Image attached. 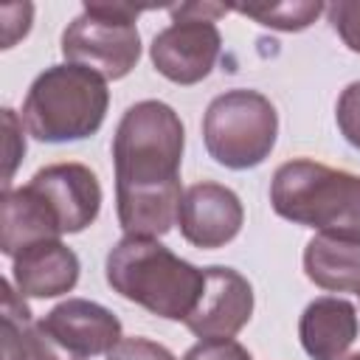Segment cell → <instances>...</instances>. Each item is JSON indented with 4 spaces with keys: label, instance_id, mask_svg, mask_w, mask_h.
<instances>
[{
    "label": "cell",
    "instance_id": "cell-1",
    "mask_svg": "<svg viewBox=\"0 0 360 360\" xmlns=\"http://www.w3.org/2000/svg\"><path fill=\"white\" fill-rule=\"evenodd\" d=\"M186 129L180 115L146 98L121 115L112 135L115 208L127 236H163L180 214V163Z\"/></svg>",
    "mask_w": 360,
    "mask_h": 360
},
{
    "label": "cell",
    "instance_id": "cell-2",
    "mask_svg": "<svg viewBox=\"0 0 360 360\" xmlns=\"http://www.w3.org/2000/svg\"><path fill=\"white\" fill-rule=\"evenodd\" d=\"M104 273L121 298L166 321H186L205 281V270L174 256L152 236L118 239L107 253Z\"/></svg>",
    "mask_w": 360,
    "mask_h": 360
},
{
    "label": "cell",
    "instance_id": "cell-3",
    "mask_svg": "<svg viewBox=\"0 0 360 360\" xmlns=\"http://www.w3.org/2000/svg\"><path fill=\"white\" fill-rule=\"evenodd\" d=\"M270 202L281 219L360 242V174L307 158L287 160L270 180Z\"/></svg>",
    "mask_w": 360,
    "mask_h": 360
},
{
    "label": "cell",
    "instance_id": "cell-4",
    "mask_svg": "<svg viewBox=\"0 0 360 360\" xmlns=\"http://www.w3.org/2000/svg\"><path fill=\"white\" fill-rule=\"evenodd\" d=\"M107 79L82 65H51L28 87L22 124L42 143H68L96 135L107 118Z\"/></svg>",
    "mask_w": 360,
    "mask_h": 360
},
{
    "label": "cell",
    "instance_id": "cell-5",
    "mask_svg": "<svg viewBox=\"0 0 360 360\" xmlns=\"http://www.w3.org/2000/svg\"><path fill=\"white\" fill-rule=\"evenodd\" d=\"M276 135L278 112L259 90H225L202 115V141L208 155L233 172L264 163L276 146Z\"/></svg>",
    "mask_w": 360,
    "mask_h": 360
},
{
    "label": "cell",
    "instance_id": "cell-6",
    "mask_svg": "<svg viewBox=\"0 0 360 360\" xmlns=\"http://www.w3.org/2000/svg\"><path fill=\"white\" fill-rule=\"evenodd\" d=\"M141 11V6L127 3H84L62 34V56L107 82L124 79L141 59V34L135 28Z\"/></svg>",
    "mask_w": 360,
    "mask_h": 360
},
{
    "label": "cell",
    "instance_id": "cell-7",
    "mask_svg": "<svg viewBox=\"0 0 360 360\" xmlns=\"http://www.w3.org/2000/svg\"><path fill=\"white\" fill-rule=\"evenodd\" d=\"M172 25L155 34L149 45V59L155 70L174 84H197L202 82L222 51V37L214 20L228 14L225 6L214 3H186L172 6Z\"/></svg>",
    "mask_w": 360,
    "mask_h": 360
},
{
    "label": "cell",
    "instance_id": "cell-8",
    "mask_svg": "<svg viewBox=\"0 0 360 360\" xmlns=\"http://www.w3.org/2000/svg\"><path fill=\"white\" fill-rule=\"evenodd\" d=\"M202 270H205L202 292L183 323L200 340H228L253 315V287L233 267L214 264Z\"/></svg>",
    "mask_w": 360,
    "mask_h": 360
},
{
    "label": "cell",
    "instance_id": "cell-9",
    "mask_svg": "<svg viewBox=\"0 0 360 360\" xmlns=\"http://www.w3.org/2000/svg\"><path fill=\"white\" fill-rule=\"evenodd\" d=\"M28 188L45 202L62 233H79L98 217L101 186L84 163H51L28 180Z\"/></svg>",
    "mask_w": 360,
    "mask_h": 360
},
{
    "label": "cell",
    "instance_id": "cell-10",
    "mask_svg": "<svg viewBox=\"0 0 360 360\" xmlns=\"http://www.w3.org/2000/svg\"><path fill=\"white\" fill-rule=\"evenodd\" d=\"M242 222H245L242 200L228 186L202 180L183 191L177 225L188 245L202 250L225 248L231 239H236Z\"/></svg>",
    "mask_w": 360,
    "mask_h": 360
},
{
    "label": "cell",
    "instance_id": "cell-11",
    "mask_svg": "<svg viewBox=\"0 0 360 360\" xmlns=\"http://www.w3.org/2000/svg\"><path fill=\"white\" fill-rule=\"evenodd\" d=\"M37 323L51 340L76 357L110 354L124 340L121 321L107 307L87 298H68Z\"/></svg>",
    "mask_w": 360,
    "mask_h": 360
},
{
    "label": "cell",
    "instance_id": "cell-12",
    "mask_svg": "<svg viewBox=\"0 0 360 360\" xmlns=\"http://www.w3.org/2000/svg\"><path fill=\"white\" fill-rule=\"evenodd\" d=\"M79 270V256L62 239H45L11 259V284L22 298H56L76 287Z\"/></svg>",
    "mask_w": 360,
    "mask_h": 360
},
{
    "label": "cell",
    "instance_id": "cell-13",
    "mask_svg": "<svg viewBox=\"0 0 360 360\" xmlns=\"http://www.w3.org/2000/svg\"><path fill=\"white\" fill-rule=\"evenodd\" d=\"M357 309L338 295H321L307 304L298 321V338L312 360H343L357 338Z\"/></svg>",
    "mask_w": 360,
    "mask_h": 360
},
{
    "label": "cell",
    "instance_id": "cell-14",
    "mask_svg": "<svg viewBox=\"0 0 360 360\" xmlns=\"http://www.w3.org/2000/svg\"><path fill=\"white\" fill-rule=\"evenodd\" d=\"M0 250L6 256H17L28 245L45 239H62V231L45 202L28 188H3L0 197Z\"/></svg>",
    "mask_w": 360,
    "mask_h": 360
},
{
    "label": "cell",
    "instance_id": "cell-15",
    "mask_svg": "<svg viewBox=\"0 0 360 360\" xmlns=\"http://www.w3.org/2000/svg\"><path fill=\"white\" fill-rule=\"evenodd\" d=\"M3 360H84L51 340L11 281L3 284Z\"/></svg>",
    "mask_w": 360,
    "mask_h": 360
},
{
    "label": "cell",
    "instance_id": "cell-16",
    "mask_svg": "<svg viewBox=\"0 0 360 360\" xmlns=\"http://www.w3.org/2000/svg\"><path fill=\"white\" fill-rule=\"evenodd\" d=\"M304 273L321 290L360 295V242L315 233L304 248Z\"/></svg>",
    "mask_w": 360,
    "mask_h": 360
},
{
    "label": "cell",
    "instance_id": "cell-17",
    "mask_svg": "<svg viewBox=\"0 0 360 360\" xmlns=\"http://www.w3.org/2000/svg\"><path fill=\"white\" fill-rule=\"evenodd\" d=\"M239 14L256 20L264 28H276V31H304L309 28L318 14L323 11V3H312V0H298V3H273V6H242L236 8Z\"/></svg>",
    "mask_w": 360,
    "mask_h": 360
},
{
    "label": "cell",
    "instance_id": "cell-18",
    "mask_svg": "<svg viewBox=\"0 0 360 360\" xmlns=\"http://www.w3.org/2000/svg\"><path fill=\"white\" fill-rule=\"evenodd\" d=\"M335 121H338V129L346 138V143L360 152V82L346 84L343 93L338 96Z\"/></svg>",
    "mask_w": 360,
    "mask_h": 360
},
{
    "label": "cell",
    "instance_id": "cell-19",
    "mask_svg": "<svg viewBox=\"0 0 360 360\" xmlns=\"http://www.w3.org/2000/svg\"><path fill=\"white\" fill-rule=\"evenodd\" d=\"M329 22L343 39V45L354 53H360V3L357 0H338L326 6Z\"/></svg>",
    "mask_w": 360,
    "mask_h": 360
},
{
    "label": "cell",
    "instance_id": "cell-20",
    "mask_svg": "<svg viewBox=\"0 0 360 360\" xmlns=\"http://www.w3.org/2000/svg\"><path fill=\"white\" fill-rule=\"evenodd\" d=\"M107 360H177L166 346L149 340V338H124Z\"/></svg>",
    "mask_w": 360,
    "mask_h": 360
},
{
    "label": "cell",
    "instance_id": "cell-21",
    "mask_svg": "<svg viewBox=\"0 0 360 360\" xmlns=\"http://www.w3.org/2000/svg\"><path fill=\"white\" fill-rule=\"evenodd\" d=\"M183 360H253V357L242 343L228 338V340H200L183 354Z\"/></svg>",
    "mask_w": 360,
    "mask_h": 360
},
{
    "label": "cell",
    "instance_id": "cell-22",
    "mask_svg": "<svg viewBox=\"0 0 360 360\" xmlns=\"http://www.w3.org/2000/svg\"><path fill=\"white\" fill-rule=\"evenodd\" d=\"M3 124H6V180H3V188H8L11 183V174L20 163V158L25 155V138L20 135V121L14 115V110H3Z\"/></svg>",
    "mask_w": 360,
    "mask_h": 360
},
{
    "label": "cell",
    "instance_id": "cell-23",
    "mask_svg": "<svg viewBox=\"0 0 360 360\" xmlns=\"http://www.w3.org/2000/svg\"><path fill=\"white\" fill-rule=\"evenodd\" d=\"M343 360H360V352H357V354H349V357H343Z\"/></svg>",
    "mask_w": 360,
    "mask_h": 360
}]
</instances>
